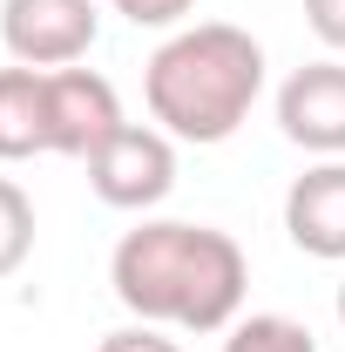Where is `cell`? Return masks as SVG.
I'll return each instance as SVG.
<instances>
[{
  "mask_svg": "<svg viewBox=\"0 0 345 352\" xmlns=\"http://www.w3.org/2000/svg\"><path fill=\"white\" fill-rule=\"evenodd\" d=\"M109 285L115 298L142 318V325H183V332H230L244 311V285L251 264L237 251L230 230L210 223H142L115 244L109 258Z\"/></svg>",
  "mask_w": 345,
  "mask_h": 352,
  "instance_id": "cell-1",
  "label": "cell"
},
{
  "mask_svg": "<svg viewBox=\"0 0 345 352\" xmlns=\"http://www.w3.org/2000/svg\"><path fill=\"white\" fill-rule=\"evenodd\" d=\"M149 116L176 142H230L264 95V47L230 21H197L149 54L142 68Z\"/></svg>",
  "mask_w": 345,
  "mask_h": 352,
  "instance_id": "cell-2",
  "label": "cell"
},
{
  "mask_svg": "<svg viewBox=\"0 0 345 352\" xmlns=\"http://www.w3.org/2000/svg\"><path fill=\"white\" fill-rule=\"evenodd\" d=\"M88 183H95V197L115 204V210H149V204H163V197L176 190V149H170V135L122 122V129L88 156Z\"/></svg>",
  "mask_w": 345,
  "mask_h": 352,
  "instance_id": "cell-3",
  "label": "cell"
},
{
  "mask_svg": "<svg viewBox=\"0 0 345 352\" xmlns=\"http://www.w3.org/2000/svg\"><path fill=\"white\" fill-rule=\"evenodd\" d=\"M95 28H102L95 0H7L0 7V34L21 68H75L95 47Z\"/></svg>",
  "mask_w": 345,
  "mask_h": 352,
  "instance_id": "cell-4",
  "label": "cell"
},
{
  "mask_svg": "<svg viewBox=\"0 0 345 352\" xmlns=\"http://www.w3.org/2000/svg\"><path fill=\"white\" fill-rule=\"evenodd\" d=\"M122 129V102L109 75L95 68H47V149L54 156H95L109 135Z\"/></svg>",
  "mask_w": 345,
  "mask_h": 352,
  "instance_id": "cell-5",
  "label": "cell"
},
{
  "mask_svg": "<svg viewBox=\"0 0 345 352\" xmlns=\"http://www.w3.org/2000/svg\"><path fill=\"white\" fill-rule=\"evenodd\" d=\"M278 129L311 156H345V68L311 61L278 88Z\"/></svg>",
  "mask_w": 345,
  "mask_h": 352,
  "instance_id": "cell-6",
  "label": "cell"
},
{
  "mask_svg": "<svg viewBox=\"0 0 345 352\" xmlns=\"http://www.w3.org/2000/svg\"><path fill=\"white\" fill-rule=\"evenodd\" d=\"M285 230L304 258H345V163L325 156L318 170H304L285 197Z\"/></svg>",
  "mask_w": 345,
  "mask_h": 352,
  "instance_id": "cell-7",
  "label": "cell"
},
{
  "mask_svg": "<svg viewBox=\"0 0 345 352\" xmlns=\"http://www.w3.org/2000/svg\"><path fill=\"white\" fill-rule=\"evenodd\" d=\"M47 149V68H0V163Z\"/></svg>",
  "mask_w": 345,
  "mask_h": 352,
  "instance_id": "cell-8",
  "label": "cell"
},
{
  "mask_svg": "<svg viewBox=\"0 0 345 352\" xmlns=\"http://www.w3.org/2000/svg\"><path fill=\"white\" fill-rule=\"evenodd\" d=\"M223 352H318V339L304 332L298 318H285V311H251V318L230 325Z\"/></svg>",
  "mask_w": 345,
  "mask_h": 352,
  "instance_id": "cell-9",
  "label": "cell"
},
{
  "mask_svg": "<svg viewBox=\"0 0 345 352\" xmlns=\"http://www.w3.org/2000/svg\"><path fill=\"white\" fill-rule=\"evenodd\" d=\"M27 251H34V204L21 183L0 176V278H14L27 264Z\"/></svg>",
  "mask_w": 345,
  "mask_h": 352,
  "instance_id": "cell-10",
  "label": "cell"
},
{
  "mask_svg": "<svg viewBox=\"0 0 345 352\" xmlns=\"http://www.w3.org/2000/svg\"><path fill=\"white\" fill-rule=\"evenodd\" d=\"M109 7H115L122 21H135V28H176L197 0H109Z\"/></svg>",
  "mask_w": 345,
  "mask_h": 352,
  "instance_id": "cell-11",
  "label": "cell"
},
{
  "mask_svg": "<svg viewBox=\"0 0 345 352\" xmlns=\"http://www.w3.org/2000/svg\"><path fill=\"white\" fill-rule=\"evenodd\" d=\"M95 352H183L176 339H163L156 325H122V332H109Z\"/></svg>",
  "mask_w": 345,
  "mask_h": 352,
  "instance_id": "cell-12",
  "label": "cell"
},
{
  "mask_svg": "<svg viewBox=\"0 0 345 352\" xmlns=\"http://www.w3.org/2000/svg\"><path fill=\"white\" fill-rule=\"evenodd\" d=\"M304 21H311V34L325 47L345 54V0H304Z\"/></svg>",
  "mask_w": 345,
  "mask_h": 352,
  "instance_id": "cell-13",
  "label": "cell"
},
{
  "mask_svg": "<svg viewBox=\"0 0 345 352\" xmlns=\"http://www.w3.org/2000/svg\"><path fill=\"white\" fill-rule=\"evenodd\" d=\"M339 325H345V285H339Z\"/></svg>",
  "mask_w": 345,
  "mask_h": 352,
  "instance_id": "cell-14",
  "label": "cell"
}]
</instances>
